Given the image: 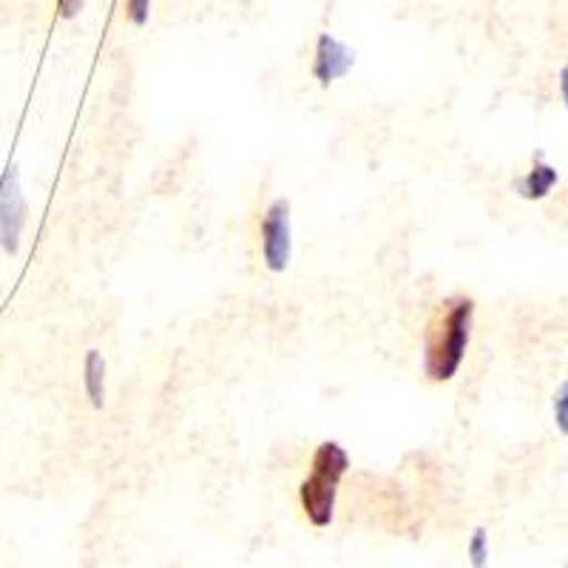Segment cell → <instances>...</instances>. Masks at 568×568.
<instances>
[{"instance_id":"6da1fadb","label":"cell","mask_w":568,"mask_h":568,"mask_svg":"<svg viewBox=\"0 0 568 568\" xmlns=\"http://www.w3.org/2000/svg\"><path fill=\"white\" fill-rule=\"evenodd\" d=\"M471 327H475V302L469 296L440 304L424 344V373L429 382L446 384L458 375L471 342Z\"/></svg>"},{"instance_id":"7a4b0ae2","label":"cell","mask_w":568,"mask_h":568,"mask_svg":"<svg viewBox=\"0 0 568 568\" xmlns=\"http://www.w3.org/2000/svg\"><path fill=\"white\" fill-rule=\"evenodd\" d=\"M349 471V455L338 440H324L313 453L311 475L298 486V504L313 529H327L336 520L338 489Z\"/></svg>"},{"instance_id":"3957f363","label":"cell","mask_w":568,"mask_h":568,"mask_svg":"<svg viewBox=\"0 0 568 568\" xmlns=\"http://www.w3.org/2000/svg\"><path fill=\"white\" fill-rule=\"evenodd\" d=\"M262 262L271 273H284L293 256V231H291V202L273 200L262 213Z\"/></svg>"},{"instance_id":"277c9868","label":"cell","mask_w":568,"mask_h":568,"mask_svg":"<svg viewBox=\"0 0 568 568\" xmlns=\"http://www.w3.org/2000/svg\"><path fill=\"white\" fill-rule=\"evenodd\" d=\"M29 220L27 196L20 191L18 165H9L0 180V247L7 253H18L20 236Z\"/></svg>"},{"instance_id":"5b68a950","label":"cell","mask_w":568,"mask_h":568,"mask_svg":"<svg viewBox=\"0 0 568 568\" xmlns=\"http://www.w3.org/2000/svg\"><path fill=\"white\" fill-rule=\"evenodd\" d=\"M355 65V49L342 43L333 34H318L316 40V54H313V78L318 85H333L336 80L347 78Z\"/></svg>"},{"instance_id":"8992f818","label":"cell","mask_w":568,"mask_h":568,"mask_svg":"<svg viewBox=\"0 0 568 568\" xmlns=\"http://www.w3.org/2000/svg\"><path fill=\"white\" fill-rule=\"evenodd\" d=\"M557 182H560V174H557L555 165H549V162L542 160V156H535L531 169L515 182V191L520 200L540 202V200H546L551 191H555Z\"/></svg>"},{"instance_id":"52a82bcc","label":"cell","mask_w":568,"mask_h":568,"mask_svg":"<svg viewBox=\"0 0 568 568\" xmlns=\"http://www.w3.org/2000/svg\"><path fill=\"white\" fill-rule=\"evenodd\" d=\"M83 384H85V395H89L91 407L103 409V404H105V358L100 349H89V353H85Z\"/></svg>"},{"instance_id":"ba28073f","label":"cell","mask_w":568,"mask_h":568,"mask_svg":"<svg viewBox=\"0 0 568 568\" xmlns=\"http://www.w3.org/2000/svg\"><path fill=\"white\" fill-rule=\"evenodd\" d=\"M489 555H491V546H489V531L484 526L471 531L469 542H466V557H469V566L471 568H486L489 566Z\"/></svg>"},{"instance_id":"9c48e42d","label":"cell","mask_w":568,"mask_h":568,"mask_svg":"<svg viewBox=\"0 0 568 568\" xmlns=\"http://www.w3.org/2000/svg\"><path fill=\"white\" fill-rule=\"evenodd\" d=\"M551 413H555V426L560 429V435L568 438V382L557 387L555 400H551Z\"/></svg>"},{"instance_id":"30bf717a","label":"cell","mask_w":568,"mask_h":568,"mask_svg":"<svg viewBox=\"0 0 568 568\" xmlns=\"http://www.w3.org/2000/svg\"><path fill=\"white\" fill-rule=\"evenodd\" d=\"M151 14V0H125V18L134 23V27H145Z\"/></svg>"},{"instance_id":"8fae6325","label":"cell","mask_w":568,"mask_h":568,"mask_svg":"<svg viewBox=\"0 0 568 568\" xmlns=\"http://www.w3.org/2000/svg\"><path fill=\"white\" fill-rule=\"evenodd\" d=\"M85 7V0H58V12L60 18L71 20V18H78L80 9Z\"/></svg>"},{"instance_id":"7c38bea8","label":"cell","mask_w":568,"mask_h":568,"mask_svg":"<svg viewBox=\"0 0 568 568\" xmlns=\"http://www.w3.org/2000/svg\"><path fill=\"white\" fill-rule=\"evenodd\" d=\"M557 89H560V100L568 111V65H562L560 74H557Z\"/></svg>"}]
</instances>
